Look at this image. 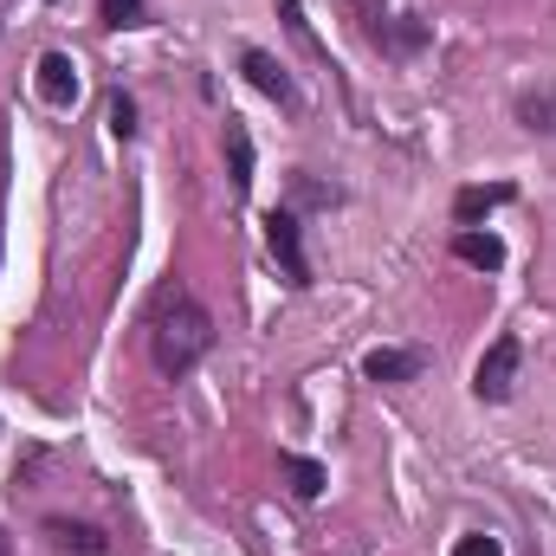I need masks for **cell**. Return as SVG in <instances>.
<instances>
[{"instance_id":"10","label":"cell","mask_w":556,"mask_h":556,"mask_svg":"<svg viewBox=\"0 0 556 556\" xmlns=\"http://www.w3.org/2000/svg\"><path fill=\"white\" fill-rule=\"evenodd\" d=\"M518 124L538 130V137H556V85H538L518 98Z\"/></svg>"},{"instance_id":"2","label":"cell","mask_w":556,"mask_h":556,"mask_svg":"<svg viewBox=\"0 0 556 556\" xmlns=\"http://www.w3.org/2000/svg\"><path fill=\"white\" fill-rule=\"evenodd\" d=\"M518 363H525L518 337H498V343L479 356V369H472V395H479V402H511V389H518Z\"/></svg>"},{"instance_id":"5","label":"cell","mask_w":556,"mask_h":556,"mask_svg":"<svg viewBox=\"0 0 556 556\" xmlns=\"http://www.w3.org/2000/svg\"><path fill=\"white\" fill-rule=\"evenodd\" d=\"M46 544L59 556H111V538L85 518H46Z\"/></svg>"},{"instance_id":"1","label":"cell","mask_w":556,"mask_h":556,"mask_svg":"<svg viewBox=\"0 0 556 556\" xmlns=\"http://www.w3.org/2000/svg\"><path fill=\"white\" fill-rule=\"evenodd\" d=\"M214 350V317H207V304L188 291V285H162L155 291V304H149V356H155V369L162 376H188L201 356Z\"/></svg>"},{"instance_id":"14","label":"cell","mask_w":556,"mask_h":556,"mask_svg":"<svg viewBox=\"0 0 556 556\" xmlns=\"http://www.w3.org/2000/svg\"><path fill=\"white\" fill-rule=\"evenodd\" d=\"M453 556H505V544H498L492 531H466V538L453 544Z\"/></svg>"},{"instance_id":"12","label":"cell","mask_w":556,"mask_h":556,"mask_svg":"<svg viewBox=\"0 0 556 556\" xmlns=\"http://www.w3.org/2000/svg\"><path fill=\"white\" fill-rule=\"evenodd\" d=\"M278 466H285V479H291L298 498H317V492H324V466H317V459H304V453H278Z\"/></svg>"},{"instance_id":"9","label":"cell","mask_w":556,"mask_h":556,"mask_svg":"<svg viewBox=\"0 0 556 556\" xmlns=\"http://www.w3.org/2000/svg\"><path fill=\"white\" fill-rule=\"evenodd\" d=\"M505 201H511V181H492V188H459L453 220H459V227H472L479 214H492V207H505Z\"/></svg>"},{"instance_id":"11","label":"cell","mask_w":556,"mask_h":556,"mask_svg":"<svg viewBox=\"0 0 556 556\" xmlns=\"http://www.w3.org/2000/svg\"><path fill=\"white\" fill-rule=\"evenodd\" d=\"M227 162H233V188H253V137L240 117H227Z\"/></svg>"},{"instance_id":"3","label":"cell","mask_w":556,"mask_h":556,"mask_svg":"<svg viewBox=\"0 0 556 556\" xmlns=\"http://www.w3.org/2000/svg\"><path fill=\"white\" fill-rule=\"evenodd\" d=\"M266 253L285 266V285H291V291H304V285H311L304 233H298V214H291V207H273V214H266Z\"/></svg>"},{"instance_id":"6","label":"cell","mask_w":556,"mask_h":556,"mask_svg":"<svg viewBox=\"0 0 556 556\" xmlns=\"http://www.w3.org/2000/svg\"><path fill=\"white\" fill-rule=\"evenodd\" d=\"M33 85H39V98H46L52 111H72V104H78V65H72L65 52H46Z\"/></svg>"},{"instance_id":"4","label":"cell","mask_w":556,"mask_h":556,"mask_svg":"<svg viewBox=\"0 0 556 556\" xmlns=\"http://www.w3.org/2000/svg\"><path fill=\"white\" fill-rule=\"evenodd\" d=\"M240 72H247V78H253V85H260V91H266L273 104H285V111H298V85H291V72L278 65L273 52L247 46V52H240Z\"/></svg>"},{"instance_id":"16","label":"cell","mask_w":556,"mask_h":556,"mask_svg":"<svg viewBox=\"0 0 556 556\" xmlns=\"http://www.w3.org/2000/svg\"><path fill=\"white\" fill-rule=\"evenodd\" d=\"M356 20H363V33H376V20H382V0H356Z\"/></svg>"},{"instance_id":"17","label":"cell","mask_w":556,"mask_h":556,"mask_svg":"<svg viewBox=\"0 0 556 556\" xmlns=\"http://www.w3.org/2000/svg\"><path fill=\"white\" fill-rule=\"evenodd\" d=\"M0 556H13V544H7V531H0Z\"/></svg>"},{"instance_id":"15","label":"cell","mask_w":556,"mask_h":556,"mask_svg":"<svg viewBox=\"0 0 556 556\" xmlns=\"http://www.w3.org/2000/svg\"><path fill=\"white\" fill-rule=\"evenodd\" d=\"M111 130H117V137H130V130H137V104H130L124 91L111 98Z\"/></svg>"},{"instance_id":"7","label":"cell","mask_w":556,"mask_h":556,"mask_svg":"<svg viewBox=\"0 0 556 556\" xmlns=\"http://www.w3.org/2000/svg\"><path fill=\"white\" fill-rule=\"evenodd\" d=\"M420 363H427L420 350H369V356H363V376H369V382H415Z\"/></svg>"},{"instance_id":"13","label":"cell","mask_w":556,"mask_h":556,"mask_svg":"<svg viewBox=\"0 0 556 556\" xmlns=\"http://www.w3.org/2000/svg\"><path fill=\"white\" fill-rule=\"evenodd\" d=\"M98 13H104V26H117V33L149 20V13H142V0H98Z\"/></svg>"},{"instance_id":"8","label":"cell","mask_w":556,"mask_h":556,"mask_svg":"<svg viewBox=\"0 0 556 556\" xmlns=\"http://www.w3.org/2000/svg\"><path fill=\"white\" fill-rule=\"evenodd\" d=\"M453 253H459L466 266H479V273H498V266H505V240H498V233H479V227H466V233L453 240Z\"/></svg>"}]
</instances>
